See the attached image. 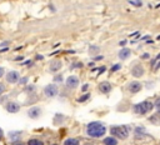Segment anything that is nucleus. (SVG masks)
Here are the masks:
<instances>
[{"instance_id": "1a4fd4ad", "label": "nucleus", "mask_w": 160, "mask_h": 145, "mask_svg": "<svg viewBox=\"0 0 160 145\" xmlns=\"http://www.w3.org/2000/svg\"><path fill=\"white\" fill-rule=\"evenodd\" d=\"M141 89H142V85H141L140 81H131V82L128 85V90H129V92H131V94H136V92H139Z\"/></svg>"}, {"instance_id": "b1692460", "label": "nucleus", "mask_w": 160, "mask_h": 145, "mask_svg": "<svg viewBox=\"0 0 160 145\" xmlns=\"http://www.w3.org/2000/svg\"><path fill=\"white\" fill-rule=\"evenodd\" d=\"M5 90H6V86H5V84L0 81V96H1V95L5 92Z\"/></svg>"}, {"instance_id": "6e6552de", "label": "nucleus", "mask_w": 160, "mask_h": 145, "mask_svg": "<svg viewBox=\"0 0 160 145\" xmlns=\"http://www.w3.org/2000/svg\"><path fill=\"white\" fill-rule=\"evenodd\" d=\"M144 72H145V70H144V68H142L140 64H135V65L131 68V75H132L134 78H141V76L144 75Z\"/></svg>"}, {"instance_id": "bb28decb", "label": "nucleus", "mask_w": 160, "mask_h": 145, "mask_svg": "<svg viewBox=\"0 0 160 145\" xmlns=\"http://www.w3.org/2000/svg\"><path fill=\"white\" fill-rule=\"evenodd\" d=\"M149 58H150V55H149L148 52H145V54L141 55V59H149Z\"/></svg>"}, {"instance_id": "7c9ffc66", "label": "nucleus", "mask_w": 160, "mask_h": 145, "mask_svg": "<svg viewBox=\"0 0 160 145\" xmlns=\"http://www.w3.org/2000/svg\"><path fill=\"white\" fill-rule=\"evenodd\" d=\"M9 44V41H4V42H1V46H4V45H8Z\"/></svg>"}, {"instance_id": "ddd939ff", "label": "nucleus", "mask_w": 160, "mask_h": 145, "mask_svg": "<svg viewBox=\"0 0 160 145\" xmlns=\"http://www.w3.org/2000/svg\"><path fill=\"white\" fill-rule=\"evenodd\" d=\"M61 68H62V62H61V60H54V61L50 62V66H49L50 71H52V72L59 71Z\"/></svg>"}, {"instance_id": "f8f14e48", "label": "nucleus", "mask_w": 160, "mask_h": 145, "mask_svg": "<svg viewBox=\"0 0 160 145\" xmlns=\"http://www.w3.org/2000/svg\"><path fill=\"white\" fill-rule=\"evenodd\" d=\"M130 55H131V50L129 48H122L119 51V54H118V56H119L120 60H126V59L130 58Z\"/></svg>"}, {"instance_id": "a211bd4d", "label": "nucleus", "mask_w": 160, "mask_h": 145, "mask_svg": "<svg viewBox=\"0 0 160 145\" xmlns=\"http://www.w3.org/2000/svg\"><path fill=\"white\" fill-rule=\"evenodd\" d=\"M99 51H100V48H99L98 45H91V46H90V49H89L90 55H98V54H99Z\"/></svg>"}, {"instance_id": "7ed1b4c3", "label": "nucleus", "mask_w": 160, "mask_h": 145, "mask_svg": "<svg viewBox=\"0 0 160 145\" xmlns=\"http://www.w3.org/2000/svg\"><path fill=\"white\" fill-rule=\"evenodd\" d=\"M110 132L111 136L120 139V140H125L129 136V126L125 125H112L110 128Z\"/></svg>"}, {"instance_id": "4be33fe9", "label": "nucleus", "mask_w": 160, "mask_h": 145, "mask_svg": "<svg viewBox=\"0 0 160 145\" xmlns=\"http://www.w3.org/2000/svg\"><path fill=\"white\" fill-rule=\"evenodd\" d=\"M120 68H121V65H120V64H116V65H112V66H111V69H110V72H115V71H118V70H120Z\"/></svg>"}, {"instance_id": "cd10ccee", "label": "nucleus", "mask_w": 160, "mask_h": 145, "mask_svg": "<svg viewBox=\"0 0 160 145\" xmlns=\"http://www.w3.org/2000/svg\"><path fill=\"white\" fill-rule=\"evenodd\" d=\"M126 42H128L126 40H121V41H120V45H121V46H125V45H126Z\"/></svg>"}, {"instance_id": "c756f323", "label": "nucleus", "mask_w": 160, "mask_h": 145, "mask_svg": "<svg viewBox=\"0 0 160 145\" xmlns=\"http://www.w3.org/2000/svg\"><path fill=\"white\" fill-rule=\"evenodd\" d=\"M2 136H4V134H2V130H1V129H0V140H1V139H2Z\"/></svg>"}, {"instance_id": "412c9836", "label": "nucleus", "mask_w": 160, "mask_h": 145, "mask_svg": "<svg viewBox=\"0 0 160 145\" xmlns=\"http://www.w3.org/2000/svg\"><path fill=\"white\" fill-rule=\"evenodd\" d=\"M154 106H155V109L158 110V112L160 114V96L155 99V101H154Z\"/></svg>"}, {"instance_id": "39448f33", "label": "nucleus", "mask_w": 160, "mask_h": 145, "mask_svg": "<svg viewBox=\"0 0 160 145\" xmlns=\"http://www.w3.org/2000/svg\"><path fill=\"white\" fill-rule=\"evenodd\" d=\"M79 82H80V80H79V78L75 76V75H70V76H68L66 80H65V85H66V88H69V89H76V88L79 86Z\"/></svg>"}, {"instance_id": "423d86ee", "label": "nucleus", "mask_w": 160, "mask_h": 145, "mask_svg": "<svg viewBox=\"0 0 160 145\" xmlns=\"http://www.w3.org/2000/svg\"><path fill=\"white\" fill-rule=\"evenodd\" d=\"M20 104L16 102V101H8V104L5 105V109L8 110V112L10 114H16L20 111Z\"/></svg>"}, {"instance_id": "dca6fc26", "label": "nucleus", "mask_w": 160, "mask_h": 145, "mask_svg": "<svg viewBox=\"0 0 160 145\" xmlns=\"http://www.w3.org/2000/svg\"><path fill=\"white\" fill-rule=\"evenodd\" d=\"M159 58H160V54L158 55V59H159ZM158 59L152 60V62H151V70H152V71H158L159 68H160V61H159Z\"/></svg>"}, {"instance_id": "2f4dec72", "label": "nucleus", "mask_w": 160, "mask_h": 145, "mask_svg": "<svg viewBox=\"0 0 160 145\" xmlns=\"http://www.w3.org/2000/svg\"><path fill=\"white\" fill-rule=\"evenodd\" d=\"M86 89H88V85H84V86H82V91H85Z\"/></svg>"}, {"instance_id": "aec40b11", "label": "nucleus", "mask_w": 160, "mask_h": 145, "mask_svg": "<svg viewBox=\"0 0 160 145\" xmlns=\"http://www.w3.org/2000/svg\"><path fill=\"white\" fill-rule=\"evenodd\" d=\"M89 98H90V94H89V92H86V94H84L82 96H80V98L78 99V101H79V102H84V101H86Z\"/></svg>"}, {"instance_id": "f03ea898", "label": "nucleus", "mask_w": 160, "mask_h": 145, "mask_svg": "<svg viewBox=\"0 0 160 145\" xmlns=\"http://www.w3.org/2000/svg\"><path fill=\"white\" fill-rule=\"evenodd\" d=\"M152 109H154V102H151L149 100H144V101H140L132 106V112L138 114V115H146Z\"/></svg>"}, {"instance_id": "a878e982", "label": "nucleus", "mask_w": 160, "mask_h": 145, "mask_svg": "<svg viewBox=\"0 0 160 145\" xmlns=\"http://www.w3.org/2000/svg\"><path fill=\"white\" fill-rule=\"evenodd\" d=\"M4 74H5V69H4V68H1V66H0V79H1V78H2V76H4Z\"/></svg>"}, {"instance_id": "c85d7f7f", "label": "nucleus", "mask_w": 160, "mask_h": 145, "mask_svg": "<svg viewBox=\"0 0 160 145\" xmlns=\"http://www.w3.org/2000/svg\"><path fill=\"white\" fill-rule=\"evenodd\" d=\"M80 66H82V64H74L71 68H80Z\"/></svg>"}, {"instance_id": "20e7f679", "label": "nucleus", "mask_w": 160, "mask_h": 145, "mask_svg": "<svg viewBox=\"0 0 160 145\" xmlns=\"http://www.w3.org/2000/svg\"><path fill=\"white\" fill-rule=\"evenodd\" d=\"M59 94V88L56 84H49L44 88V95L46 98H55Z\"/></svg>"}, {"instance_id": "4468645a", "label": "nucleus", "mask_w": 160, "mask_h": 145, "mask_svg": "<svg viewBox=\"0 0 160 145\" xmlns=\"http://www.w3.org/2000/svg\"><path fill=\"white\" fill-rule=\"evenodd\" d=\"M102 144L104 145H118V139L114 136H106V138H104Z\"/></svg>"}, {"instance_id": "2eb2a0df", "label": "nucleus", "mask_w": 160, "mask_h": 145, "mask_svg": "<svg viewBox=\"0 0 160 145\" xmlns=\"http://www.w3.org/2000/svg\"><path fill=\"white\" fill-rule=\"evenodd\" d=\"M64 145H80V141L79 139H75V138H69L64 141Z\"/></svg>"}, {"instance_id": "9d476101", "label": "nucleus", "mask_w": 160, "mask_h": 145, "mask_svg": "<svg viewBox=\"0 0 160 145\" xmlns=\"http://www.w3.org/2000/svg\"><path fill=\"white\" fill-rule=\"evenodd\" d=\"M99 91L102 92V94H109L111 90H112V85L109 82V81H101L98 86Z\"/></svg>"}, {"instance_id": "9b49d317", "label": "nucleus", "mask_w": 160, "mask_h": 145, "mask_svg": "<svg viewBox=\"0 0 160 145\" xmlns=\"http://www.w3.org/2000/svg\"><path fill=\"white\" fill-rule=\"evenodd\" d=\"M40 115H41V109L39 106H32L28 111V116L31 118V119H38Z\"/></svg>"}, {"instance_id": "5701e85b", "label": "nucleus", "mask_w": 160, "mask_h": 145, "mask_svg": "<svg viewBox=\"0 0 160 145\" xmlns=\"http://www.w3.org/2000/svg\"><path fill=\"white\" fill-rule=\"evenodd\" d=\"M54 82H62V75L59 74V75L54 76Z\"/></svg>"}, {"instance_id": "f3484780", "label": "nucleus", "mask_w": 160, "mask_h": 145, "mask_svg": "<svg viewBox=\"0 0 160 145\" xmlns=\"http://www.w3.org/2000/svg\"><path fill=\"white\" fill-rule=\"evenodd\" d=\"M26 145H44V141L42 140H40V139H29L28 140V142H26Z\"/></svg>"}, {"instance_id": "0eeeda50", "label": "nucleus", "mask_w": 160, "mask_h": 145, "mask_svg": "<svg viewBox=\"0 0 160 145\" xmlns=\"http://www.w3.org/2000/svg\"><path fill=\"white\" fill-rule=\"evenodd\" d=\"M5 79H6V81L9 82V84H15V82H19V79H20V74L18 72V71H9L8 74H6V76H5Z\"/></svg>"}, {"instance_id": "f257e3e1", "label": "nucleus", "mask_w": 160, "mask_h": 145, "mask_svg": "<svg viewBox=\"0 0 160 145\" xmlns=\"http://www.w3.org/2000/svg\"><path fill=\"white\" fill-rule=\"evenodd\" d=\"M106 132V126L100 121H91L86 125V135L90 138L99 139Z\"/></svg>"}, {"instance_id": "6ab92c4d", "label": "nucleus", "mask_w": 160, "mask_h": 145, "mask_svg": "<svg viewBox=\"0 0 160 145\" xmlns=\"http://www.w3.org/2000/svg\"><path fill=\"white\" fill-rule=\"evenodd\" d=\"M24 91L28 92V94H32V92H35V86L34 85H28Z\"/></svg>"}, {"instance_id": "393cba45", "label": "nucleus", "mask_w": 160, "mask_h": 145, "mask_svg": "<svg viewBox=\"0 0 160 145\" xmlns=\"http://www.w3.org/2000/svg\"><path fill=\"white\" fill-rule=\"evenodd\" d=\"M19 81H20V84H22V85H26V84H28V81H29V78H28V76H25V78H21V79H19Z\"/></svg>"}]
</instances>
